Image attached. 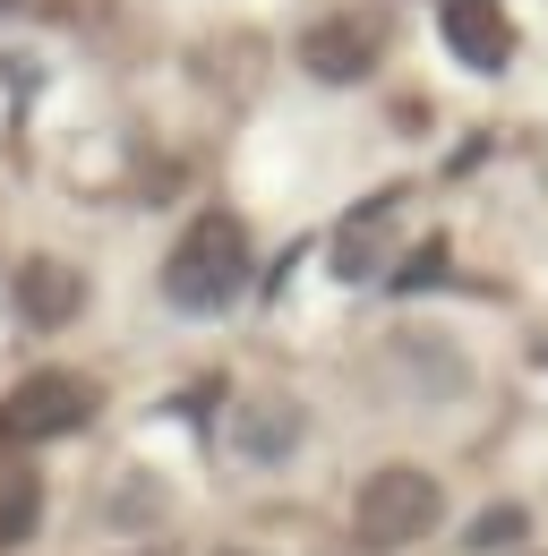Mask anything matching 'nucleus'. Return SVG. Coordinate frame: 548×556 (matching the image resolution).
Masks as SVG:
<instances>
[{
	"instance_id": "nucleus-1",
	"label": "nucleus",
	"mask_w": 548,
	"mask_h": 556,
	"mask_svg": "<svg viewBox=\"0 0 548 556\" xmlns=\"http://www.w3.org/2000/svg\"><path fill=\"white\" fill-rule=\"evenodd\" d=\"M240 291H249V240H240V223L232 214H198L180 231V249L163 257V300L189 308V317H214Z\"/></svg>"
},
{
	"instance_id": "nucleus-2",
	"label": "nucleus",
	"mask_w": 548,
	"mask_h": 556,
	"mask_svg": "<svg viewBox=\"0 0 548 556\" xmlns=\"http://www.w3.org/2000/svg\"><path fill=\"white\" fill-rule=\"evenodd\" d=\"M437 522H446V488L428 480V471H411V463H386L377 480L360 488V505H351V531H360V548H377V556L420 548Z\"/></svg>"
},
{
	"instance_id": "nucleus-3",
	"label": "nucleus",
	"mask_w": 548,
	"mask_h": 556,
	"mask_svg": "<svg viewBox=\"0 0 548 556\" xmlns=\"http://www.w3.org/2000/svg\"><path fill=\"white\" fill-rule=\"evenodd\" d=\"M86 419H95V386L68 377V368H43V377H26V386L0 394V454H26V445L68 437V428H86Z\"/></svg>"
},
{
	"instance_id": "nucleus-4",
	"label": "nucleus",
	"mask_w": 548,
	"mask_h": 556,
	"mask_svg": "<svg viewBox=\"0 0 548 556\" xmlns=\"http://www.w3.org/2000/svg\"><path fill=\"white\" fill-rule=\"evenodd\" d=\"M300 61H309V77H326V86H360V77H377V61H386L377 17H326V26H309Z\"/></svg>"
},
{
	"instance_id": "nucleus-5",
	"label": "nucleus",
	"mask_w": 548,
	"mask_h": 556,
	"mask_svg": "<svg viewBox=\"0 0 548 556\" xmlns=\"http://www.w3.org/2000/svg\"><path fill=\"white\" fill-rule=\"evenodd\" d=\"M446 43H454V61L479 70V77H497L514 61V26H506L497 0H446Z\"/></svg>"
},
{
	"instance_id": "nucleus-6",
	"label": "nucleus",
	"mask_w": 548,
	"mask_h": 556,
	"mask_svg": "<svg viewBox=\"0 0 548 556\" xmlns=\"http://www.w3.org/2000/svg\"><path fill=\"white\" fill-rule=\"evenodd\" d=\"M77 308H86V275H77V266H61V257H26V266H17V317H26V326L52 334Z\"/></svg>"
},
{
	"instance_id": "nucleus-7",
	"label": "nucleus",
	"mask_w": 548,
	"mask_h": 556,
	"mask_svg": "<svg viewBox=\"0 0 548 556\" xmlns=\"http://www.w3.org/2000/svg\"><path fill=\"white\" fill-rule=\"evenodd\" d=\"M291 437H300V403H291V394L249 403V419H240V454H249V463H283Z\"/></svg>"
},
{
	"instance_id": "nucleus-8",
	"label": "nucleus",
	"mask_w": 548,
	"mask_h": 556,
	"mask_svg": "<svg viewBox=\"0 0 548 556\" xmlns=\"http://www.w3.org/2000/svg\"><path fill=\"white\" fill-rule=\"evenodd\" d=\"M395 214H403V198H395V189H386V198H369V206L351 214V223H342L335 231V266L351 282L369 275V266H377V231H386V223H395Z\"/></svg>"
},
{
	"instance_id": "nucleus-9",
	"label": "nucleus",
	"mask_w": 548,
	"mask_h": 556,
	"mask_svg": "<svg viewBox=\"0 0 548 556\" xmlns=\"http://www.w3.org/2000/svg\"><path fill=\"white\" fill-rule=\"evenodd\" d=\"M35 522H43V488H35V471H0V548H26Z\"/></svg>"
},
{
	"instance_id": "nucleus-10",
	"label": "nucleus",
	"mask_w": 548,
	"mask_h": 556,
	"mask_svg": "<svg viewBox=\"0 0 548 556\" xmlns=\"http://www.w3.org/2000/svg\"><path fill=\"white\" fill-rule=\"evenodd\" d=\"M523 531H532V514H523V505H488V514L472 522V556L479 548H514Z\"/></svg>"
},
{
	"instance_id": "nucleus-11",
	"label": "nucleus",
	"mask_w": 548,
	"mask_h": 556,
	"mask_svg": "<svg viewBox=\"0 0 548 556\" xmlns=\"http://www.w3.org/2000/svg\"><path fill=\"white\" fill-rule=\"evenodd\" d=\"M0 9H17V0H0Z\"/></svg>"
}]
</instances>
